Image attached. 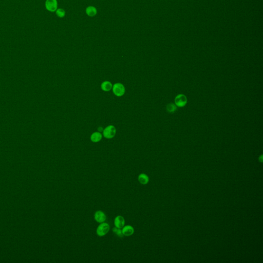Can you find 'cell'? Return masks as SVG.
<instances>
[{"label": "cell", "mask_w": 263, "mask_h": 263, "mask_svg": "<svg viewBox=\"0 0 263 263\" xmlns=\"http://www.w3.org/2000/svg\"><path fill=\"white\" fill-rule=\"evenodd\" d=\"M110 225L108 223L103 222L98 226L96 230V233L100 237L105 236L110 231Z\"/></svg>", "instance_id": "6da1fadb"}, {"label": "cell", "mask_w": 263, "mask_h": 263, "mask_svg": "<svg viewBox=\"0 0 263 263\" xmlns=\"http://www.w3.org/2000/svg\"><path fill=\"white\" fill-rule=\"evenodd\" d=\"M116 132V130L115 126H109L103 130V135L107 139H111L115 135Z\"/></svg>", "instance_id": "7a4b0ae2"}, {"label": "cell", "mask_w": 263, "mask_h": 263, "mask_svg": "<svg viewBox=\"0 0 263 263\" xmlns=\"http://www.w3.org/2000/svg\"><path fill=\"white\" fill-rule=\"evenodd\" d=\"M113 92L117 97H121L125 93V87L121 83H117L114 85L112 87Z\"/></svg>", "instance_id": "3957f363"}, {"label": "cell", "mask_w": 263, "mask_h": 263, "mask_svg": "<svg viewBox=\"0 0 263 263\" xmlns=\"http://www.w3.org/2000/svg\"><path fill=\"white\" fill-rule=\"evenodd\" d=\"M45 7L47 10L51 12L56 11L58 7V3L57 0H46Z\"/></svg>", "instance_id": "277c9868"}, {"label": "cell", "mask_w": 263, "mask_h": 263, "mask_svg": "<svg viewBox=\"0 0 263 263\" xmlns=\"http://www.w3.org/2000/svg\"><path fill=\"white\" fill-rule=\"evenodd\" d=\"M175 105L179 107H184L187 102V99L185 95L180 94L177 96L175 99Z\"/></svg>", "instance_id": "5b68a950"}, {"label": "cell", "mask_w": 263, "mask_h": 263, "mask_svg": "<svg viewBox=\"0 0 263 263\" xmlns=\"http://www.w3.org/2000/svg\"><path fill=\"white\" fill-rule=\"evenodd\" d=\"M94 218L96 222L98 223H102L106 220V216L105 213L101 210H98L94 214Z\"/></svg>", "instance_id": "8992f818"}, {"label": "cell", "mask_w": 263, "mask_h": 263, "mask_svg": "<svg viewBox=\"0 0 263 263\" xmlns=\"http://www.w3.org/2000/svg\"><path fill=\"white\" fill-rule=\"evenodd\" d=\"M114 225L117 228H123L125 225V220L124 217L121 215L116 216L114 220Z\"/></svg>", "instance_id": "52a82bcc"}, {"label": "cell", "mask_w": 263, "mask_h": 263, "mask_svg": "<svg viewBox=\"0 0 263 263\" xmlns=\"http://www.w3.org/2000/svg\"><path fill=\"white\" fill-rule=\"evenodd\" d=\"M123 235L124 236H129L132 235L134 233V229L131 225H124L122 229Z\"/></svg>", "instance_id": "ba28073f"}, {"label": "cell", "mask_w": 263, "mask_h": 263, "mask_svg": "<svg viewBox=\"0 0 263 263\" xmlns=\"http://www.w3.org/2000/svg\"><path fill=\"white\" fill-rule=\"evenodd\" d=\"M138 179L139 182L143 185H146L149 181V179L148 175H146V174H144V173L140 174L138 177Z\"/></svg>", "instance_id": "9c48e42d"}, {"label": "cell", "mask_w": 263, "mask_h": 263, "mask_svg": "<svg viewBox=\"0 0 263 263\" xmlns=\"http://www.w3.org/2000/svg\"><path fill=\"white\" fill-rule=\"evenodd\" d=\"M102 139V135L99 132H95L90 136V140L93 143H98Z\"/></svg>", "instance_id": "30bf717a"}, {"label": "cell", "mask_w": 263, "mask_h": 263, "mask_svg": "<svg viewBox=\"0 0 263 263\" xmlns=\"http://www.w3.org/2000/svg\"><path fill=\"white\" fill-rule=\"evenodd\" d=\"M97 9L94 6H88L86 9V13L88 16H95L97 14Z\"/></svg>", "instance_id": "8fae6325"}, {"label": "cell", "mask_w": 263, "mask_h": 263, "mask_svg": "<svg viewBox=\"0 0 263 263\" xmlns=\"http://www.w3.org/2000/svg\"><path fill=\"white\" fill-rule=\"evenodd\" d=\"M112 83L109 81L103 82L101 85V89L105 92H108L112 88Z\"/></svg>", "instance_id": "7c38bea8"}, {"label": "cell", "mask_w": 263, "mask_h": 263, "mask_svg": "<svg viewBox=\"0 0 263 263\" xmlns=\"http://www.w3.org/2000/svg\"><path fill=\"white\" fill-rule=\"evenodd\" d=\"M177 110V107L176 105L173 103H169L167 106V110L168 112L172 113L175 112Z\"/></svg>", "instance_id": "4fadbf2b"}, {"label": "cell", "mask_w": 263, "mask_h": 263, "mask_svg": "<svg viewBox=\"0 0 263 263\" xmlns=\"http://www.w3.org/2000/svg\"><path fill=\"white\" fill-rule=\"evenodd\" d=\"M56 15L59 18H63L65 16V11L64 9L60 8L56 10Z\"/></svg>", "instance_id": "5bb4252c"}, {"label": "cell", "mask_w": 263, "mask_h": 263, "mask_svg": "<svg viewBox=\"0 0 263 263\" xmlns=\"http://www.w3.org/2000/svg\"><path fill=\"white\" fill-rule=\"evenodd\" d=\"M113 231L117 235L119 236V237H123V232H122V230H121V229H119V228H117L116 227H114L113 229Z\"/></svg>", "instance_id": "9a60e30c"}]
</instances>
